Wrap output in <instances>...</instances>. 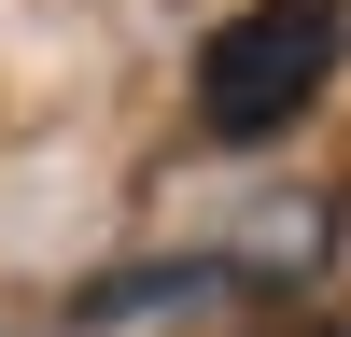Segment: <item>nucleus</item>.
<instances>
[{
  "label": "nucleus",
  "instance_id": "f257e3e1",
  "mask_svg": "<svg viewBox=\"0 0 351 337\" xmlns=\"http://www.w3.org/2000/svg\"><path fill=\"white\" fill-rule=\"evenodd\" d=\"M337 71V14L324 0H253L197 42V127L211 140H281Z\"/></svg>",
  "mask_w": 351,
  "mask_h": 337
}]
</instances>
